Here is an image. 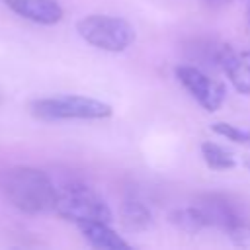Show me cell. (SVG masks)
<instances>
[{
	"instance_id": "8992f818",
	"label": "cell",
	"mask_w": 250,
	"mask_h": 250,
	"mask_svg": "<svg viewBox=\"0 0 250 250\" xmlns=\"http://www.w3.org/2000/svg\"><path fill=\"white\" fill-rule=\"evenodd\" d=\"M193 207L203 217L205 227H217L223 229L225 232L244 219L236 209V205L223 195H201L193 203Z\"/></svg>"
},
{
	"instance_id": "8fae6325",
	"label": "cell",
	"mask_w": 250,
	"mask_h": 250,
	"mask_svg": "<svg viewBox=\"0 0 250 250\" xmlns=\"http://www.w3.org/2000/svg\"><path fill=\"white\" fill-rule=\"evenodd\" d=\"M201 156L207 162V166L213 170H230L236 164L234 156L215 143H203L201 145Z\"/></svg>"
},
{
	"instance_id": "9c48e42d",
	"label": "cell",
	"mask_w": 250,
	"mask_h": 250,
	"mask_svg": "<svg viewBox=\"0 0 250 250\" xmlns=\"http://www.w3.org/2000/svg\"><path fill=\"white\" fill-rule=\"evenodd\" d=\"M76 227L94 248H129V242L123 240L105 221H84Z\"/></svg>"
},
{
	"instance_id": "7c38bea8",
	"label": "cell",
	"mask_w": 250,
	"mask_h": 250,
	"mask_svg": "<svg viewBox=\"0 0 250 250\" xmlns=\"http://www.w3.org/2000/svg\"><path fill=\"white\" fill-rule=\"evenodd\" d=\"M172 223L176 227H180L182 230H186V232H197V230L205 229V221H203V217L199 215V211L193 205L174 211L172 213Z\"/></svg>"
},
{
	"instance_id": "9a60e30c",
	"label": "cell",
	"mask_w": 250,
	"mask_h": 250,
	"mask_svg": "<svg viewBox=\"0 0 250 250\" xmlns=\"http://www.w3.org/2000/svg\"><path fill=\"white\" fill-rule=\"evenodd\" d=\"M244 166L250 170V156H246V158H244Z\"/></svg>"
},
{
	"instance_id": "ba28073f",
	"label": "cell",
	"mask_w": 250,
	"mask_h": 250,
	"mask_svg": "<svg viewBox=\"0 0 250 250\" xmlns=\"http://www.w3.org/2000/svg\"><path fill=\"white\" fill-rule=\"evenodd\" d=\"M4 2L18 16L35 23L53 25L62 18V8L57 0H4Z\"/></svg>"
},
{
	"instance_id": "5bb4252c",
	"label": "cell",
	"mask_w": 250,
	"mask_h": 250,
	"mask_svg": "<svg viewBox=\"0 0 250 250\" xmlns=\"http://www.w3.org/2000/svg\"><path fill=\"white\" fill-rule=\"evenodd\" d=\"M227 234L232 238L234 244H238V246H248V244H250V223H248L246 219H242V221H238L232 229H229Z\"/></svg>"
},
{
	"instance_id": "4fadbf2b",
	"label": "cell",
	"mask_w": 250,
	"mask_h": 250,
	"mask_svg": "<svg viewBox=\"0 0 250 250\" xmlns=\"http://www.w3.org/2000/svg\"><path fill=\"white\" fill-rule=\"evenodd\" d=\"M213 131L232 143H240V145H248L250 143V131H244L236 125H230V123H213Z\"/></svg>"
},
{
	"instance_id": "2e32d148",
	"label": "cell",
	"mask_w": 250,
	"mask_h": 250,
	"mask_svg": "<svg viewBox=\"0 0 250 250\" xmlns=\"http://www.w3.org/2000/svg\"><path fill=\"white\" fill-rule=\"evenodd\" d=\"M207 2H211V4H223V2H227V0H207Z\"/></svg>"
},
{
	"instance_id": "3957f363",
	"label": "cell",
	"mask_w": 250,
	"mask_h": 250,
	"mask_svg": "<svg viewBox=\"0 0 250 250\" xmlns=\"http://www.w3.org/2000/svg\"><path fill=\"white\" fill-rule=\"evenodd\" d=\"M76 31L86 43L102 51H109V53L125 51L135 41L133 25L127 20L117 18V16L90 14L78 20Z\"/></svg>"
},
{
	"instance_id": "277c9868",
	"label": "cell",
	"mask_w": 250,
	"mask_h": 250,
	"mask_svg": "<svg viewBox=\"0 0 250 250\" xmlns=\"http://www.w3.org/2000/svg\"><path fill=\"white\" fill-rule=\"evenodd\" d=\"M55 213L76 225L84 221H111V211L107 203L96 191L78 184H70L59 189Z\"/></svg>"
},
{
	"instance_id": "7a4b0ae2",
	"label": "cell",
	"mask_w": 250,
	"mask_h": 250,
	"mask_svg": "<svg viewBox=\"0 0 250 250\" xmlns=\"http://www.w3.org/2000/svg\"><path fill=\"white\" fill-rule=\"evenodd\" d=\"M29 111L43 121L61 119H105L111 115V105L86 96H51L39 98L29 104Z\"/></svg>"
},
{
	"instance_id": "30bf717a",
	"label": "cell",
	"mask_w": 250,
	"mask_h": 250,
	"mask_svg": "<svg viewBox=\"0 0 250 250\" xmlns=\"http://www.w3.org/2000/svg\"><path fill=\"white\" fill-rule=\"evenodd\" d=\"M119 215H121V223L127 230H145L152 219L148 207L139 199L123 201L119 207Z\"/></svg>"
},
{
	"instance_id": "6da1fadb",
	"label": "cell",
	"mask_w": 250,
	"mask_h": 250,
	"mask_svg": "<svg viewBox=\"0 0 250 250\" xmlns=\"http://www.w3.org/2000/svg\"><path fill=\"white\" fill-rule=\"evenodd\" d=\"M0 188L8 201L23 213L55 211L59 189L49 176L31 166H14L2 172Z\"/></svg>"
},
{
	"instance_id": "52a82bcc",
	"label": "cell",
	"mask_w": 250,
	"mask_h": 250,
	"mask_svg": "<svg viewBox=\"0 0 250 250\" xmlns=\"http://www.w3.org/2000/svg\"><path fill=\"white\" fill-rule=\"evenodd\" d=\"M217 64L229 76L236 92L250 96V51H234L229 45H221Z\"/></svg>"
},
{
	"instance_id": "5b68a950",
	"label": "cell",
	"mask_w": 250,
	"mask_h": 250,
	"mask_svg": "<svg viewBox=\"0 0 250 250\" xmlns=\"http://www.w3.org/2000/svg\"><path fill=\"white\" fill-rule=\"evenodd\" d=\"M176 76L182 82V86L197 100V104L207 109V111H217L227 96L225 86L207 76L203 70H199L197 66H189V64H182L176 68Z\"/></svg>"
}]
</instances>
